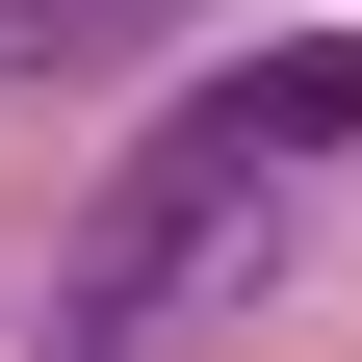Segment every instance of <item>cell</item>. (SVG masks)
<instances>
[{
  "instance_id": "1",
  "label": "cell",
  "mask_w": 362,
  "mask_h": 362,
  "mask_svg": "<svg viewBox=\"0 0 362 362\" xmlns=\"http://www.w3.org/2000/svg\"><path fill=\"white\" fill-rule=\"evenodd\" d=\"M259 259H285V156H259L233 104H156L129 181L78 207V259H52V362H181Z\"/></svg>"
},
{
  "instance_id": "2",
  "label": "cell",
  "mask_w": 362,
  "mask_h": 362,
  "mask_svg": "<svg viewBox=\"0 0 362 362\" xmlns=\"http://www.w3.org/2000/svg\"><path fill=\"white\" fill-rule=\"evenodd\" d=\"M0 26H26V52H129L156 0H0Z\"/></svg>"
}]
</instances>
